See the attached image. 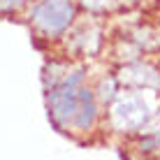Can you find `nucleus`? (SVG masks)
<instances>
[{"mask_svg":"<svg viewBox=\"0 0 160 160\" xmlns=\"http://www.w3.org/2000/svg\"><path fill=\"white\" fill-rule=\"evenodd\" d=\"M28 0H0V12H14L21 5H26Z\"/></svg>","mask_w":160,"mask_h":160,"instance_id":"6","label":"nucleus"},{"mask_svg":"<svg viewBox=\"0 0 160 160\" xmlns=\"http://www.w3.org/2000/svg\"><path fill=\"white\" fill-rule=\"evenodd\" d=\"M32 26L47 37L60 35L74 19V5L72 0H42L35 5L30 14Z\"/></svg>","mask_w":160,"mask_h":160,"instance_id":"1","label":"nucleus"},{"mask_svg":"<svg viewBox=\"0 0 160 160\" xmlns=\"http://www.w3.org/2000/svg\"><path fill=\"white\" fill-rule=\"evenodd\" d=\"M114 91H116V81H114V79L102 81V86H100V98H102L104 102H112V100H114Z\"/></svg>","mask_w":160,"mask_h":160,"instance_id":"4","label":"nucleus"},{"mask_svg":"<svg viewBox=\"0 0 160 160\" xmlns=\"http://www.w3.org/2000/svg\"><path fill=\"white\" fill-rule=\"evenodd\" d=\"M112 2L114 0H81V5L88 9H107V7H112Z\"/></svg>","mask_w":160,"mask_h":160,"instance_id":"5","label":"nucleus"},{"mask_svg":"<svg viewBox=\"0 0 160 160\" xmlns=\"http://www.w3.org/2000/svg\"><path fill=\"white\" fill-rule=\"evenodd\" d=\"M114 118H116V123L123 125V128H137V125H142L148 118L146 104L142 102V98L130 95V98L121 100L116 107H114Z\"/></svg>","mask_w":160,"mask_h":160,"instance_id":"2","label":"nucleus"},{"mask_svg":"<svg viewBox=\"0 0 160 160\" xmlns=\"http://www.w3.org/2000/svg\"><path fill=\"white\" fill-rule=\"evenodd\" d=\"M98 116V107H95V95L93 91L81 86L79 88V95H77V114H74V125L79 130H88L93 128Z\"/></svg>","mask_w":160,"mask_h":160,"instance_id":"3","label":"nucleus"}]
</instances>
